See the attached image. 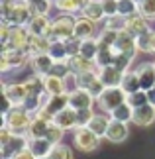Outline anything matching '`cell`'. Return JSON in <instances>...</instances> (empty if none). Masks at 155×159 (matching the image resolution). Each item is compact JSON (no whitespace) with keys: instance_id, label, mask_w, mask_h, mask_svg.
I'll list each match as a JSON object with an SVG mask.
<instances>
[{"instance_id":"cell-5","label":"cell","mask_w":155,"mask_h":159,"mask_svg":"<svg viewBox=\"0 0 155 159\" xmlns=\"http://www.w3.org/2000/svg\"><path fill=\"white\" fill-rule=\"evenodd\" d=\"M69 106V93H61V94H53L49 96V98L45 100V104H43L38 112V116H43V118L47 120H53L55 114H59L63 108Z\"/></svg>"},{"instance_id":"cell-46","label":"cell","mask_w":155,"mask_h":159,"mask_svg":"<svg viewBox=\"0 0 155 159\" xmlns=\"http://www.w3.org/2000/svg\"><path fill=\"white\" fill-rule=\"evenodd\" d=\"M80 43H83V39H79L77 35H75V38H71V39H67V41H65V45H67V51H69V57H73V55H79V51H80Z\"/></svg>"},{"instance_id":"cell-42","label":"cell","mask_w":155,"mask_h":159,"mask_svg":"<svg viewBox=\"0 0 155 159\" xmlns=\"http://www.w3.org/2000/svg\"><path fill=\"white\" fill-rule=\"evenodd\" d=\"M92 108H83V110H77V128H84L89 126V122L92 120Z\"/></svg>"},{"instance_id":"cell-45","label":"cell","mask_w":155,"mask_h":159,"mask_svg":"<svg viewBox=\"0 0 155 159\" xmlns=\"http://www.w3.org/2000/svg\"><path fill=\"white\" fill-rule=\"evenodd\" d=\"M139 14H144L147 20L155 18V0H141L139 2Z\"/></svg>"},{"instance_id":"cell-27","label":"cell","mask_w":155,"mask_h":159,"mask_svg":"<svg viewBox=\"0 0 155 159\" xmlns=\"http://www.w3.org/2000/svg\"><path fill=\"white\" fill-rule=\"evenodd\" d=\"M43 81H45V93L49 96L67 93V90H65V79L55 77V75H43Z\"/></svg>"},{"instance_id":"cell-53","label":"cell","mask_w":155,"mask_h":159,"mask_svg":"<svg viewBox=\"0 0 155 159\" xmlns=\"http://www.w3.org/2000/svg\"><path fill=\"white\" fill-rule=\"evenodd\" d=\"M153 67H155V63H153Z\"/></svg>"},{"instance_id":"cell-2","label":"cell","mask_w":155,"mask_h":159,"mask_svg":"<svg viewBox=\"0 0 155 159\" xmlns=\"http://www.w3.org/2000/svg\"><path fill=\"white\" fill-rule=\"evenodd\" d=\"M30 124H32V112L22 104L14 106L8 114H4V126L10 128L14 134H28Z\"/></svg>"},{"instance_id":"cell-43","label":"cell","mask_w":155,"mask_h":159,"mask_svg":"<svg viewBox=\"0 0 155 159\" xmlns=\"http://www.w3.org/2000/svg\"><path fill=\"white\" fill-rule=\"evenodd\" d=\"M55 8H59L61 12H67V14H73V12H79V6L75 0H53Z\"/></svg>"},{"instance_id":"cell-36","label":"cell","mask_w":155,"mask_h":159,"mask_svg":"<svg viewBox=\"0 0 155 159\" xmlns=\"http://www.w3.org/2000/svg\"><path fill=\"white\" fill-rule=\"evenodd\" d=\"M147 102H149V98H147V90H144V89H139V90H135V93L128 94V104L132 108H139V106L147 104Z\"/></svg>"},{"instance_id":"cell-20","label":"cell","mask_w":155,"mask_h":159,"mask_svg":"<svg viewBox=\"0 0 155 159\" xmlns=\"http://www.w3.org/2000/svg\"><path fill=\"white\" fill-rule=\"evenodd\" d=\"M53 122L57 126H61L65 132L67 130H73V128H77V110L71 108V106H67V108L61 110L59 114H55Z\"/></svg>"},{"instance_id":"cell-32","label":"cell","mask_w":155,"mask_h":159,"mask_svg":"<svg viewBox=\"0 0 155 159\" xmlns=\"http://www.w3.org/2000/svg\"><path fill=\"white\" fill-rule=\"evenodd\" d=\"M110 118H112V120H120V122H126V124H128V122L134 118V108L130 106L128 100H126L124 104H120L118 108H114L112 112H110Z\"/></svg>"},{"instance_id":"cell-8","label":"cell","mask_w":155,"mask_h":159,"mask_svg":"<svg viewBox=\"0 0 155 159\" xmlns=\"http://www.w3.org/2000/svg\"><path fill=\"white\" fill-rule=\"evenodd\" d=\"M30 38H32V34H30L28 26H12L10 38H8V41L2 45V51H4V49H26V51H28Z\"/></svg>"},{"instance_id":"cell-22","label":"cell","mask_w":155,"mask_h":159,"mask_svg":"<svg viewBox=\"0 0 155 159\" xmlns=\"http://www.w3.org/2000/svg\"><path fill=\"white\" fill-rule=\"evenodd\" d=\"M51 122L53 120H47V118H43V116L35 114L34 118H32V124H30V130H28L26 136L28 138H45V134H47Z\"/></svg>"},{"instance_id":"cell-29","label":"cell","mask_w":155,"mask_h":159,"mask_svg":"<svg viewBox=\"0 0 155 159\" xmlns=\"http://www.w3.org/2000/svg\"><path fill=\"white\" fill-rule=\"evenodd\" d=\"M120 87L126 90L128 94H132V93H135V90H139V89H141V83H139L138 71H126V73H124V79H122V84H120Z\"/></svg>"},{"instance_id":"cell-48","label":"cell","mask_w":155,"mask_h":159,"mask_svg":"<svg viewBox=\"0 0 155 159\" xmlns=\"http://www.w3.org/2000/svg\"><path fill=\"white\" fill-rule=\"evenodd\" d=\"M104 89H106V84H104V83L100 81V77H98L96 81H94V83H92L90 87H89V93H90L92 96H94V98H98V96H100V94L104 93Z\"/></svg>"},{"instance_id":"cell-26","label":"cell","mask_w":155,"mask_h":159,"mask_svg":"<svg viewBox=\"0 0 155 159\" xmlns=\"http://www.w3.org/2000/svg\"><path fill=\"white\" fill-rule=\"evenodd\" d=\"M80 12H83V16L90 18V20H94V22L106 20V14H104V8H102V0H90Z\"/></svg>"},{"instance_id":"cell-33","label":"cell","mask_w":155,"mask_h":159,"mask_svg":"<svg viewBox=\"0 0 155 159\" xmlns=\"http://www.w3.org/2000/svg\"><path fill=\"white\" fill-rule=\"evenodd\" d=\"M49 55L55 59V61H67L69 59V51H67V45L65 41H51V47H49Z\"/></svg>"},{"instance_id":"cell-10","label":"cell","mask_w":155,"mask_h":159,"mask_svg":"<svg viewBox=\"0 0 155 159\" xmlns=\"http://www.w3.org/2000/svg\"><path fill=\"white\" fill-rule=\"evenodd\" d=\"M92 102H94V96L86 89H75L73 93H69V106L75 110L92 108Z\"/></svg>"},{"instance_id":"cell-39","label":"cell","mask_w":155,"mask_h":159,"mask_svg":"<svg viewBox=\"0 0 155 159\" xmlns=\"http://www.w3.org/2000/svg\"><path fill=\"white\" fill-rule=\"evenodd\" d=\"M49 159H73V151L65 143H55L49 153Z\"/></svg>"},{"instance_id":"cell-25","label":"cell","mask_w":155,"mask_h":159,"mask_svg":"<svg viewBox=\"0 0 155 159\" xmlns=\"http://www.w3.org/2000/svg\"><path fill=\"white\" fill-rule=\"evenodd\" d=\"M49 47H51V39L43 38V35H32L28 43V53L30 57L34 55H41V53H49Z\"/></svg>"},{"instance_id":"cell-31","label":"cell","mask_w":155,"mask_h":159,"mask_svg":"<svg viewBox=\"0 0 155 159\" xmlns=\"http://www.w3.org/2000/svg\"><path fill=\"white\" fill-rule=\"evenodd\" d=\"M30 6V12L32 16H47L49 10H51V0H26Z\"/></svg>"},{"instance_id":"cell-28","label":"cell","mask_w":155,"mask_h":159,"mask_svg":"<svg viewBox=\"0 0 155 159\" xmlns=\"http://www.w3.org/2000/svg\"><path fill=\"white\" fill-rule=\"evenodd\" d=\"M110 122H112V118H108V116H102V114H94L92 116V120L89 122V128L94 134H98V136H106V132H108V126H110Z\"/></svg>"},{"instance_id":"cell-1","label":"cell","mask_w":155,"mask_h":159,"mask_svg":"<svg viewBox=\"0 0 155 159\" xmlns=\"http://www.w3.org/2000/svg\"><path fill=\"white\" fill-rule=\"evenodd\" d=\"M0 16L2 22L10 26H28L32 20V12L26 0H18V2H0Z\"/></svg>"},{"instance_id":"cell-9","label":"cell","mask_w":155,"mask_h":159,"mask_svg":"<svg viewBox=\"0 0 155 159\" xmlns=\"http://www.w3.org/2000/svg\"><path fill=\"white\" fill-rule=\"evenodd\" d=\"M112 49L116 53H122V55H128V57H135V51H138V43H135V35H132L128 30H122L118 32V38H116V43Z\"/></svg>"},{"instance_id":"cell-4","label":"cell","mask_w":155,"mask_h":159,"mask_svg":"<svg viewBox=\"0 0 155 159\" xmlns=\"http://www.w3.org/2000/svg\"><path fill=\"white\" fill-rule=\"evenodd\" d=\"M96 100L106 112H112L114 108H118L120 104H124V102L128 100V93L122 87H106L104 93L98 96Z\"/></svg>"},{"instance_id":"cell-19","label":"cell","mask_w":155,"mask_h":159,"mask_svg":"<svg viewBox=\"0 0 155 159\" xmlns=\"http://www.w3.org/2000/svg\"><path fill=\"white\" fill-rule=\"evenodd\" d=\"M153 120H155V106L153 104L147 102V104L139 106V108H134V118H132L134 124L149 126V124H153Z\"/></svg>"},{"instance_id":"cell-14","label":"cell","mask_w":155,"mask_h":159,"mask_svg":"<svg viewBox=\"0 0 155 159\" xmlns=\"http://www.w3.org/2000/svg\"><path fill=\"white\" fill-rule=\"evenodd\" d=\"M28 149L34 153L35 159L39 157H49L53 149V143L47 138H28Z\"/></svg>"},{"instance_id":"cell-50","label":"cell","mask_w":155,"mask_h":159,"mask_svg":"<svg viewBox=\"0 0 155 159\" xmlns=\"http://www.w3.org/2000/svg\"><path fill=\"white\" fill-rule=\"evenodd\" d=\"M151 51L155 53V32H153V45H151Z\"/></svg>"},{"instance_id":"cell-12","label":"cell","mask_w":155,"mask_h":159,"mask_svg":"<svg viewBox=\"0 0 155 159\" xmlns=\"http://www.w3.org/2000/svg\"><path fill=\"white\" fill-rule=\"evenodd\" d=\"M98 77L106 87H120L122 79H124V71H120L116 65H108V67H100L98 69Z\"/></svg>"},{"instance_id":"cell-35","label":"cell","mask_w":155,"mask_h":159,"mask_svg":"<svg viewBox=\"0 0 155 159\" xmlns=\"http://www.w3.org/2000/svg\"><path fill=\"white\" fill-rule=\"evenodd\" d=\"M126 22H128V18L122 16V14L108 16V18H106V24H104V28H106V30H112V32H122V30H126Z\"/></svg>"},{"instance_id":"cell-7","label":"cell","mask_w":155,"mask_h":159,"mask_svg":"<svg viewBox=\"0 0 155 159\" xmlns=\"http://www.w3.org/2000/svg\"><path fill=\"white\" fill-rule=\"evenodd\" d=\"M75 145L80 151H94L100 143V136L94 134L89 126L84 128H75Z\"/></svg>"},{"instance_id":"cell-3","label":"cell","mask_w":155,"mask_h":159,"mask_svg":"<svg viewBox=\"0 0 155 159\" xmlns=\"http://www.w3.org/2000/svg\"><path fill=\"white\" fill-rule=\"evenodd\" d=\"M75 28H77V18L71 14H63L59 18H55L51 22V32H49V39L51 41H67L71 38H75Z\"/></svg>"},{"instance_id":"cell-17","label":"cell","mask_w":155,"mask_h":159,"mask_svg":"<svg viewBox=\"0 0 155 159\" xmlns=\"http://www.w3.org/2000/svg\"><path fill=\"white\" fill-rule=\"evenodd\" d=\"M126 30L132 35H141V34H145V32H149V24H147V18L144 14H134V16H128V22H126Z\"/></svg>"},{"instance_id":"cell-37","label":"cell","mask_w":155,"mask_h":159,"mask_svg":"<svg viewBox=\"0 0 155 159\" xmlns=\"http://www.w3.org/2000/svg\"><path fill=\"white\" fill-rule=\"evenodd\" d=\"M96 79H98V71L79 73V75H77V87H79V89H86V90H89V87L96 81Z\"/></svg>"},{"instance_id":"cell-16","label":"cell","mask_w":155,"mask_h":159,"mask_svg":"<svg viewBox=\"0 0 155 159\" xmlns=\"http://www.w3.org/2000/svg\"><path fill=\"white\" fill-rule=\"evenodd\" d=\"M28 30L32 35H43V38H49V32H51V20L47 16H32V20L28 24Z\"/></svg>"},{"instance_id":"cell-49","label":"cell","mask_w":155,"mask_h":159,"mask_svg":"<svg viewBox=\"0 0 155 159\" xmlns=\"http://www.w3.org/2000/svg\"><path fill=\"white\" fill-rule=\"evenodd\" d=\"M147 98H149V104H153V106H155V87L147 90Z\"/></svg>"},{"instance_id":"cell-6","label":"cell","mask_w":155,"mask_h":159,"mask_svg":"<svg viewBox=\"0 0 155 159\" xmlns=\"http://www.w3.org/2000/svg\"><path fill=\"white\" fill-rule=\"evenodd\" d=\"M32 59L30 53L26 49H4L0 53V71H10V69H16V67H22L26 65L28 61Z\"/></svg>"},{"instance_id":"cell-18","label":"cell","mask_w":155,"mask_h":159,"mask_svg":"<svg viewBox=\"0 0 155 159\" xmlns=\"http://www.w3.org/2000/svg\"><path fill=\"white\" fill-rule=\"evenodd\" d=\"M30 63H32V69L38 73V75H49L55 65V59L51 57L49 53H41V55H34L32 59H30Z\"/></svg>"},{"instance_id":"cell-15","label":"cell","mask_w":155,"mask_h":159,"mask_svg":"<svg viewBox=\"0 0 155 159\" xmlns=\"http://www.w3.org/2000/svg\"><path fill=\"white\" fill-rule=\"evenodd\" d=\"M2 94H6L8 98L12 100V104L18 106V104H24L28 98V89L26 84H2Z\"/></svg>"},{"instance_id":"cell-13","label":"cell","mask_w":155,"mask_h":159,"mask_svg":"<svg viewBox=\"0 0 155 159\" xmlns=\"http://www.w3.org/2000/svg\"><path fill=\"white\" fill-rule=\"evenodd\" d=\"M67 65H69L71 73H75V75H79V73H86V71H96V69H98L96 61L86 59V57H83L80 53H79V55H73V57L67 59Z\"/></svg>"},{"instance_id":"cell-40","label":"cell","mask_w":155,"mask_h":159,"mask_svg":"<svg viewBox=\"0 0 155 159\" xmlns=\"http://www.w3.org/2000/svg\"><path fill=\"white\" fill-rule=\"evenodd\" d=\"M135 43H138V51H151V45H153V32L141 34L135 38Z\"/></svg>"},{"instance_id":"cell-21","label":"cell","mask_w":155,"mask_h":159,"mask_svg":"<svg viewBox=\"0 0 155 159\" xmlns=\"http://www.w3.org/2000/svg\"><path fill=\"white\" fill-rule=\"evenodd\" d=\"M106 139H110L112 143H122L124 139L128 138V126L126 122H120V120H112L108 126V132L106 136H104Z\"/></svg>"},{"instance_id":"cell-24","label":"cell","mask_w":155,"mask_h":159,"mask_svg":"<svg viewBox=\"0 0 155 159\" xmlns=\"http://www.w3.org/2000/svg\"><path fill=\"white\" fill-rule=\"evenodd\" d=\"M135 71L139 75V83H141V89L144 90H149L155 87V67H153V63H144Z\"/></svg>"},{"instance_id":"cell-52","label":"cell","mask_w":155,"mask_h":159,"mask_svg":"<svg viewBox=\"0 0 155 159\" xmlns=\"http://www.w3.org/2000/svg\"><path fill=\"white\" fill-rule=\"evenodd\" d=\"M135 2H138V4H139V2H141V0H135Z\"/></svg>"},{"instance_id":"cell-30","label":"cell","mask_w":155,"mask_h":159,"mask_svg":"<svg viewBox=\"0 0 155 159\" xmlns=\"http://www.w3.org/2000/svg\"><path fill=\"white\" fill-rule=\"evenodd\" d=\"M98 51H100L98 39L89 38V39H83V43H80V51H79V53L83 55V57H86V59H92V61H94L96 55H98Z\"/></svg>"},{"instance_id":"cell-51","label":"cell","mask_w":155,"mask_h":159,"mask_svg":"<svg viewBox=\"0 0 155 159\" xmlns=\"http://www.w3.org/2000/svg\"><path fill=\"white\" fill-rule=\"evenodd\" d=\"M39 159H49V157H39Z\"/></svg>"},{"instance_id":"cell-11","label":"cell","mask_w":155,"mask_h":159,"mask_svg":"<svg viewBox=\"0 0 155 159\" xmlns=\"http://www.w3.org/2000/svg\"><path fill=\"white\" fill-rule=\"evenodd\" d=\"M26 148H28V136H24V134H14V138H12L6 145H2V159H12L14 155H18Z\"/></svg>"},{"instance_id":"cell-41","label":"cell","mask_w":155,"mask_h":159,"mask_svg":"<svg viewBox=\"0 0 155 159\" xmlns=\"http://www.w3.org/2000/svg\"><path fill=\"white\" fill-rule=\"evenodd\" d=\"M63 132H65V130H63L61 126H57L55 122H51V124H49V130H47V134H45V138H47L53 145H55V143H61V139H63Z\"/></svg>"},{"instance_id":"cell-44","label":"cell","mask_w":155,"mask_h":159,"mask_svg":"<svg viewBox=\"0 0 155 159\" xmlns=\"http://www.w3.org/2000/svg\"><path fill=\"white\" fill-rule=\"evenodd\" d=\"M69 73H71V69H69V65H67V61H55V65H53V69H51L49 75H55V77L65 79Z\"/></svg>"},{"instance_id":"cell-34","label":"cell","mask_w":155,"mask_h":159,"mask_svg":"<svg viewBox=\"0 0 155 159\" xmlns=\"http://www.w3.org/2000/svg\"><path fill=\"white\" fill-rule=\"evenodd\" d=\"M139 12V4L135 0H118V14L122 16H134Z\"/></svg>"},{"instance_id":"cell-23","label":"cell","mask_w":155,"mask_h":159,"mask_svg":"<svg viewBox=\"0 0 155 159\" xmlns=\"http://www.w3.org/2000/svg\"><path fill=\"white\" fill-rule=\"evenodd\" d=\"M94 30H96V22L90 20L86 16H80L77 18V28H75V35L79 39H89L94 35Z\"/></svg>"},{"instance_id":"cell-47","label":"cell","mask_w":155,"mask_h":159,"mask_svg":"<svg viewBox=\"0 0 155 159\" xmlns=\"http://www.w3.org/2000/svg\"><path fill=\"white\" fill-rule=\"evenodd\" d=\"M102 8H104V14L108 16H116L118 14V0H102Z\"/></svg>"},{"instance_id":"cell-38","label":"cell","mask_w":155,"mask_h":159,"mask_svg":"<svg viewBox=\"0 0 155 159\" xmlns=\"http://www.w3.org/2000/svg\"><path fill=\"white\" fill-rule=\"evenodd\" d=\"M116 38H118V32H112V30H106V28H104L102 34L98 35L96 39H98V45H100V49H102V47H114Z\"/></svg>"}]
</instances>
